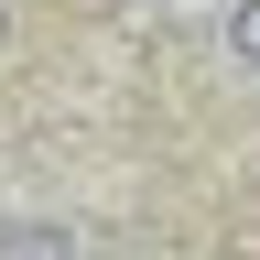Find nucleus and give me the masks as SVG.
<instances>
[{
  "label": "nucleus",
  "mask_w": 260,
  "mask_h": 260,
  "mask_svg": "<svg viewBox=\"0 0 260 260\" xmlns=\"http://www.w3.org/2000/svg\"><path fill=\"white\" fill-rule=\"evenodd\" d=\"M0 260H76V228H32V217H11V228H0Z\"/></svg>",
  "instance_id": "obj_1"
},
{
  "label": "nucleus",
  "mask_w": 260,
  "mask_h": 260,
  "mask_svg": "<svg viewBox=\"0 0 260 260\" xmlns=\"http://www.w3.org/2000/svg\"><path fill=\"white\" fill-rule=\"evenodd\" d=\"M228 54L260 65V0H239V11H228Z\"/></svg>",
  "instance_id": "obj_2"
},
{
  "label": "nucleus",
  "mask_w": 260,
  "mask_h": 260,
  "mask_svg": "<svg viewBox=\"0 0 260 260\" xmlns=\"http://www.w3.org/2000/svg\"><path fill=\"white\" fill-rule=\"evenodd\" d=\"M11 32H22V0H0V54H11Z\"/></svg>",
  "instance_id": "obj_3"
}]
</instances>
